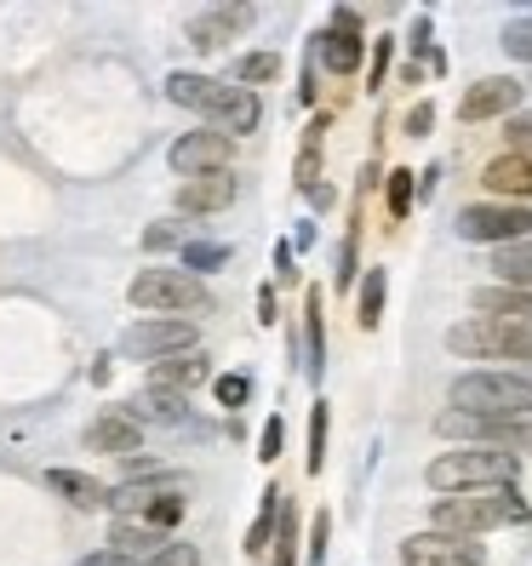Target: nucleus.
<instances>
[{
	"label": "nucleus",
	"mask_w": 532,
	"mask_h": 566,
	"mask_svg": "<svg viewBox=\"0 0 532 566\" xmlns=\"http://www.w3.org/2000/svg\"><path fill=\"white\" fill-rule=\"evenodd\" d=\"M447 407L470 412V418H492V423L532 418V378L526 373H504V366H476V373L452 378Z\"/></svg>",
	"instance_id": "obj_1"
},
{
	"label": "nucleus",
	"mask_w": 532,
	"mask_h": 566,
	"mask_svg": "<svg viewBox=\"0 0 532 566\" xmlns=\"http://www.w3.org/2000/svg\"><path fill=\"white\" fill-rule=\"evenodd\" d=\"M521 475V458L504 447H452L424 470L429 492L458 497V492H487V486H515Z\"/></svg>",
	"instance_id": "obj_2"
},
{
	"label": "nucleus",
	"mask_w": 532,
	"mask_h": 566,
	"mask_svg": "<svg viewBox=\"0 0 532 566\" xmlns=\"http://www.w3.org/2000/svg\"><path fill=\"white\" fill-rule=\"evenodd\" d=\"M429 521H436V532H452V538H481V532H492V526L526 521V504L515 497V486H487V492L436 497Z\"/></svg>",
	"instance_id": "obj_3"
},
{
	"label": "nucleus",
	"mask_w": 532,
	"mask_h": 566,
	"mask_svg": "<svg viewBox=\"0 0 532 566\" xmlns=\"http://www.w3.org/2000/svg\"><path fill=\"white\" fill-rule=\"evenodd\" d=\"M447 349L458 360H532V326L470 315V321L447 326Z\"/></svg>",
	"instance_id": "obj_4"
},
{
	"label": "nucleus",
	"mask_w": 532,
	"mask_h": 566,
	"mask_svg": "<svg viewBox=\"0 0 532 566\" xmlns=\"http://www.w3.org/2000/svg\"><path fill=\"white\" fill-rule=\"evenodd\" d=\"M132 297V310H149V315H184V310H207L212 304V292L201 275H189L184 263L178 270H138L126 286Z\"/></svg>",
	"instance_id": "obj_5"
},
{
	"label": "nucleus",
	"mask_w": 532,
	"mask_h": 566,
	"mask_svg": "<svg viewBox=\"0 0 532 566\" xmlns=\"http://www.w3.org/2000/svg\"><path fill=\"white\" fill-rule=\"evenodd\" d=\"M184 349H201V344H195V321L189 315H149L138 326H126L121 344H115L121 360H149V366L155 360H173Z\"/></svg>",
	"instance_id": "obj_6"
},
{
	"label": "nucleus",
	"mask_w": 532,
	"mask_h": 566,
	"mask_svg": "<svg viewBox=\"0 0 532 566\" xmlns=\"http://www.w3.org/2000/svg\"><path fill=\"white\" fill-rule=\"evenodd\" d=\"M458 241H476V247H515L532 241V212L521 201H476L458 212Z\"/></svg>",
	"instance_id": "obj_7"
},
{
	"label": "nucleus",
	"mask_w": 532,
	"mask_h": 566,
	"mask_svg": "<svg viewBox=\"0 0 532 566\" xmlns=\"http://www.w3.org/2000/svg\"><path fill=\"white\" fill-rule=\"evenodd\" d=\"M521 97H526V81H515V75H487V81H476L470 92L458 97V120H463V126L515 120V115H521Z\"/></svg>",
	"instance_id": "obj_8"
},
{
	"label": "nucleus",
	"mask_w": 532,
	"mask_h": 566,
	"mask_svg": "<svg viewBox=\"0 0 532 566\" xmlns=\"http://www.w3.org/2000/svg\"><path fill=\"white\" fill-rule=\"evenodd\" d=\"M401 566H487V549L476 538H452V532H413L401 538Z\"/></svg>",
	"instance_id": "obj_9"
},
{
	"label": "nucleus",
	"mask_w": 532,
	"mask_h": 566,
	"mask_svg": "<svg viewBox=\"0 0 532 566\" xmlns=\"http://www.w3.org/2000/svg\"><path fill=\"white\" fill-rule=\"evenodd\" d=\"M229 155H236V138H223V132L201 126V132H184L166 160H173L184 178H212V172H229Z\"/></svg>",
	"instance_id": "obj_10"
},
{
	"label": "nucleus",
	"mask_w": 532,
	"mask_h": 566,
	"mask_svg": "<svg viewBox=\"0 0 532 566\" xmlns=\"http://www.w3.org/2000/svg\"><path fill=\"white\" fill-rule=\"evenodd\" d=\"M86 452H109V458H138L144 452V423L132 418L126 407H109L86 423Z\"/></svg>",
	"instance_id": "obj_11"
},
{
	"label": "nucleus",
	"mask_w": 532,
	"mask_h": 566,
	"mask_svg": "<svg viewBox=\"0 0 532 566\" xmlns=\"http://www.w3.org/2000/svg\"><path fill=\"white\" fill-rule=\"evenodd\" d=\"M258 92L252 86H229V81H218V92H212V109H207V126L212 132H223V138H247V132H258Z\"/></svg>",
	"instance_id": "obj_12"
},
{
	"label": "nucleus",
	"mask_w": 532,
	"mask_h": 566,
	"mask_svg": "<svg viewBox=\"0 0 532 566\" xmlns=\"http://www.w3.org/2000/svg\"><path fill=\"white\" fill-rule=\"evenodd\" d=\"M166 492H184V481L178 475H149V481H121L115 492H109V510H115V521H144Z\"/></svg>",
	"instance_id": "obj_13"
},
{
	"label": "nucleus",
	"mask_w": 532,
	"mask_h": 566,
	"mask_svg": "<svg viewBox=\"0 0 532 566\" xmlns=\"http://www.w3.org/2000/svg\"><path fill=\"white\" fill-rule=\"evenodd\" d=\"M173 201H178V212H189V218H212V212H223L229 201H236V178H229V172H212V178H184Z\"/></svg>",
	"instance_id": "obj_14"
},
{
	"label": "nucleus",
	"mask_w": 532,
	"mask_h": 566,
	"mask_svg": "<svg viewBox=\"0 0 532 566\" xmlns=\"http://www.w3.org/2000/svg\"><path fill=\"white\" fill-rule=\"evenodd\" d=\"M207 378H212L207 349H184V355H173V360H155V366H149V389H178V395H189V389H201Z\"/></svg>",
	"instance_id": "obj_15"
},
{
	"label": "nucleus",
	"mask_w": 532,
	"mask_h": 566,
	"mask_svg": "<svg viewBox=\"0 0 532 566\" xmlns=\"http://www.w3.org/2000/svg\"><path fill=\"white\" fill-rule=\"evenodd\" d=\"M481 184L498 195V201H521V195H532V155H521V149L492 155L487 172H481Z\"/></svg>",
	"instance_id": "obj_16"
},
{
	"label": "nucleus",
	"mask_w": 532,
	"mask_h": 566,
	"mask_svg": "<svg viewBox=\"0 0 532 566\" xmlns=\"http://www.w3.org/2000/svg\"><path fill=\"white\" fill-rule=\"evenodd\" d=\"M315 57L326 63L332 75H355V70H361V57H367V41H361V29L326 23L321 35H315Z\"/></svg>",
	"instance_id": "obj_17"
},
{
	"label": "nucleus",
	"mask_w": 532,
	"mask_h": 566,
	"mask_svg": "<svg viewBox=\"0 0 532 566\" xmlns=\"http://www.w3.org/2000/svg\"><path fill=\"white\" fill-rule=\"evenodd\" d=\"M252 23V7H212V12H201L189 23V46L195 52H218L236 29H247Z\"/></svg>",
	"instance_id": "obj_18"
},
{
	"label": "nucleus",
	"mask_w": 532,
	"mask_h": 566,
	"mask_svg": "<svg viewBox=\"0 0 532 566\" xmlns=\"http://www.w3.org/2000/svg\"><path fill=\"white\" fill-rule=\"evenodd\" d=\"M109 549H121L126 560L149 566L160 549H173V538H166L160 526H149V521H115V526H109Z\"/></svg>",
	"instance_id": "obj_19"
},
{
	"label": "nucleus",
	"mask_w": 532,
	"mask_h": 566,
	"mask_svg": "<svg viewBox=\"0 0 532 566\" xmlns=\"http://www.w3.org/2000/svg\"><path fill=\"white\" fill-rule=\"evenodd\" d=\"M46 486H52L58 497H70L75 510H104V504H109V486L92 481L86 470H46Z\"/></svg>",
	"instance_id": "obj_20"
},
{
	"label": "nucleus",
	"mask_w": 532,
	"mask_h": 566,
	"mask_svg": "<svg viewBox=\"0 0 532 566\" xmlns=\"http://www.w3.org/2000/svg\"><path fill=\"white\" fill-rule=\"evenodd\" d=\"M138 423H184V412H189V395H178V389H144L138 401L126 407Z\"/></svg>",
	"instance_id": "obj_21"
},
{
	"label": "nucleus",
	"mask_w": 532,
	"mask_h": 566,
	"mask_svg": "<svg viewBox=\"0 0 532 566\" xmlns=\"http://www.w3.org/2000/svg\"><path fill=\"white\" fill-rule=\"evenodd\" d=\"M212 92H218V81H212V75H189V70L166 75V97H173L178 109H195V115H207V109H212Z\"/></svg>",
	"instance_id": "obj_22"
},
{
	"label": "nucleus",
	"mask_w": 532,
	"mask_h": 566,
	"mask_svg": "<svg viewBox=\"0 0 532 566\" xmlns=\"http://www.w3.org/2000/svg\"><path fill=\"white\" fill-rule=\"evenodd\" d=\"M492 275L504 281V286H526V292H532V241L498 247V252H492Z\"/></svg>",
	"instance_id": "obj_23"
},
{
	"label": "nucleus",
	"mask_w": 532,
	"mask_h": 566,
	"mask_svg": "<svg viewBox=\"0 0 532 566\" xmlns=\"http://www.w3.org/2000/svg\"><path fill=\"white\" fill-rule=\"evenodd\" d=\"M384 297H389V275L384 270H367V281H361V304H355L361 332H373L384 321Z\"/></svg>",
	"instance_id": "obj_24"
},
{
	"label": "nucleus",
	"mask_w": 532,
	"mask_h": 566,
	"mask_svg": "<svg viewBox=\"0 0 532 566\" xmlns=\"http://www.w3.org/2000/svg\"><path fill=\"white\" fill-rule=\"evenodd\" d=\"M281 75V57L275 52H247L236 63V86H263V81H275Z\"/></svg>",
	"instance_id": "obj_25"
},
{
	"label": "nucleus",
	"mask_w": 532,
	"mask_h": 566,
	"mask_svg": "<svg viewBox=\"0 0 532 566\" xmlns=\"http://www.w3.org/2000/svg\"><path fill=\"white\" fill-rule=\"evenodd\" d=\"M304 315H310V366L321 373V360H326V304H321V286H310V297H304Z\"/></svg>",
	"instance_id": "obj_26"
},
{
	"label": "nucleus",
	"mask_w": 532,
	"mask_h": 566,
	"mask_svg": "<svg viewBox=\"0 0 532 566\" xmlns=\"http://www.w3.org/2000/svg\"><path fill=\"white\" fill-rule=\"evenodd\" d=\"M498 46H504L515 63H532V18H510L504 35H498Z\"/></svg>",
	"instance_id": "obj_27"
},
{
	"label": "nucleus",
	"mask_w": 532,
	"mask_h": 566,
	"mask_svg": "<svg viewBox=\"0 0 532 566\" xmlns=\"http://www.w3.org/2000/svg\"><path fill=\"white\" fill-rule=\"evenodd\" d=\"M413 178L418 172H407V166H395V172H389V218H407L413 212V195H418Z\"/></svg>",
	"instance_id": "obj_28"
},
{
	"label": "nucleus",
	"mask_w": 532,
	"mask_h": 566,
	"mask_svg": "<svg viewBox=\"0 0 532 566\" xmlns=\"http://www.w3.org/2000/svg\"><path fill=\"white\" fill-rule=\"evenodd\" d=\"M492 447H504V452H532V418H515V423H498L492 429Z\"/></svg>",
	"instance_id": "obj_29"
},
{
	"label": "nucleus",
	"mask_w": 532,
	"mask_h": 566,
	"mask_svg": "<svg viewBox=\"0 0 532 566\" xmlns=\"http://www.w3.org/2000/svg\"><path fill=\"white\" fill-rule=\"evenodd\" d=\"M321 463H326V401H315L310 412V475H321Z\"/></svg>",
	"instance_id": "obj_30"
},
{
	"label": "nucleus",
	"mask_w": 532,
	"mask_h": 566,
	"mask_svg": "<svg viewBox=\"0 0 532 566\" xmlns=\"http://www.w3.org/2000/svg\"><path fill=\"white\" fill-rule=\"evenodd\" d=\"M223 258H229V247H184V270L201 275V270H218Z\"/></svg>",
	"instance_id": "obj_31"
},
{
	"label": "nucleus",
	"mask_w": 532,
	"mask_h": 566,
	"mask_svg": "<svg viewBox=\"0 0 532 566\" xmlns=\"http://www.w3.org/2000/svg\"><path fill=\"white\" fill-rule=\"evenodd\" d=\"M144 521H149V526H160V532H166V526H178V521H184V492H166Z\"/></svg>",
	"instance_id": "obj_32"
},
{
	"label": "nucleus",
	"mask_w": 532,
	"mask_h": 566,
	"mask_svg": "<svg viewBox=\"0 0 532 566\" xmlns=\"http://www.w3.org/2000/svg\"><path fill=\"white\" fill-rule=\"evenodd\" d=\"M281 447H286V423H281V418H270V423H263V436H258V458H263V463H275V458H281Z\"/></svg>",
	"instance_id": "obj_33"
},
{
	"label": "nucleus",
	"mask_w": 532,
	"mask_h": 566,
	"mask_svg": "<svg viewBox=\"0 0 532 566\" xmlns=\"http://www.w3.org/2000/svg\"><path fill=\"white\" fill-rule=\"evenodd\" d=\"M212 389H218V401H223V407H241V401H247V395H252V384H247L241 373H229V378H218Z\"/></svg>",
	"instance_id": "obj_34"
},
{
	"label": "nucleus",
	"mask_w": 532,
	"mask_h": 566,
	"mask_svg": "<svg viewBox=\"0 0 532 566\" xmlns=\"http://www.w3.org/2000/svg\"><path fill=\"white\" fill-rule=\"evenodd\" d=\"M504 138H510V149H521V155H532V109H521L510 126H504Z\"/></svg>",
	"instance_id": "obj_35"
},
{
	"label": "nucleus",
	"mask_w": 532,
	"mask_h": 566,
	"mask_svg": "<svg viewBox=\"0 0 532 566\" xmlns=\"http://www.w3.org/2000/svg\"><path fill=\"white\" fill-rule=\"evenodd\" d=\"M149 566H201V549H195V544H173V549H160Z\"/></svg>",
	"instance_id": "obj_36"
},
{
	"label": "nucleus",
	"mask_w": 532,
	"mask_h": 566,
	"mask_svg": "<svg viewBox=\"0 0 532 566\" xmlns=\"http://www.w3.org/2000/svg\"><path fill=\"white\" fill-rule=\"evenodd\" d=\"M315 178H321V149H310V144H304V155H298V189L310 195V189H315Z\"/></svg>",
	"instance_id": "obj_37"
},
{
	"label": "nucleus",
	"mask_w": 532,
	"mask_h": 566,
	"mask_svg": "<svg viewBox=\"0 0 532 566\" xmlns=\"http://www.w3.org/2000/svg\"><path fill=\"white\" fill-rule=\"evenodd\" d=\"M429 126H436V104H413L407 109V138H429Z\"/></svg>",
	"instance_id": "obj_38"
},
{
	"label": "nucleus",
	"mask_w": 532,
	"mask_h": 566,
	"mask_svg": "<svg viewBox=\"0 0 532 566\" xmlns=\"http://www.w3.org/2000/svg\"><path fill=\"white\" fill-rule=\"evenodd\" d=\"M178 241H184V235H178V223H155L149 235H144L149 252H166V247H178Z\"/></svg>",
	"instance_id": "obj_39"
},
{
	"label": "nucleus",
	"mask_w": 532,
	"mask_h": 566,
	"mask_svg": "<svg viewBox=\"0 0 532 566\" xmlns=\"http://www.w3.org/2000/svg\"><path fill=\"white\" fill-rule=\"evenodd\" d=\"M326 532H332V521L315 515V526H310V566H321V555H326Z\"/></svg>",
	"instance_id": "obj_40"
},
{
	"label": "nucleus",
	"mask_w": 532,
	"mask_h": 566,
	"mask_svg": "<svg viewBox=\"0 0 532 566\" xmlns=\"http://www.w3.org/2000/svg\"><path fill=\"white\" fill-rule=\"evenodd\" d=\"M281 321V310H275V286H263L258 292V326H275Z\"/></svg>",
	"instance_id": "obj_41"
},
{
	"label": "nucleus",
	"mask_w": 532,
	"mask_h": 566,
	"mask_svg": "<svg viewBox=\"0 0 532 566\" xmlns=\"http://www.w3.org/2000/svg\"><path fill=\"white\" fill-rule=\"evenodd\" d=\"M389 52H395V46H389V41H378V52H373V75H367V86H373V92L384 86V70H389Z\"/></svg>",
	"instance_id": "obj_42"
},
{
	"label": "nucleus",
	"mask_w": 532,
	"mask_h": 566,
	"mask_svg": "<svg viewBox=\"0 0 532 566\" xmlns=\"http://www.w3.org/2000/svg\"><path fill=\"white\" fill-rule=\"evenodd\" d=\"M355 281V235L344 241V252H338V286H350Z\"/></svg>",
	"instance_id": "obj_43"
},
{
	"label": "nucleus",
	"mask_w": 532,
	"mask_h": 566,
	"mask_svg": "<svg viewBox=\"0 0 532 566\" xmlns=\"http://www.w3.org/2000/svg\"><path fill=\"white\" fill-rule=\"evenodd\" d=\"M81 566H138V560H126L121 549H97V555H86Z\"/></svg>",
	"instance_id": "obj_44"
},
{
	"label": "nucleus",
	"mask_w": 532,
	"mask_h": 566,
	"mask_svg": "<svg viewBox=\"0 0 532 566\" xmlns=\"http://www.w3.org/2000/svg\"><path fill=\"white\" fill-rule=\"evenodd\" d=\"M275 275H281V281L298 275V270H292V247H275Z\"/></svg>",
	"instance_id": "obj_45"
},
{
	"label": "nucleus",
	"mask_w": 532,
	"mask_h": 566,
	"mask_svg": "<svg viewBox=\"0 0 532 566\" xmlns=\"http://www.w3.org/2000/svg\"><path fill=\"white\" fill-rule=\"evenodd\" d=\"M413 52H429V18L413 23Z\"/></svg>",
	"instance_id": "obj_46"
}]
</instances>
